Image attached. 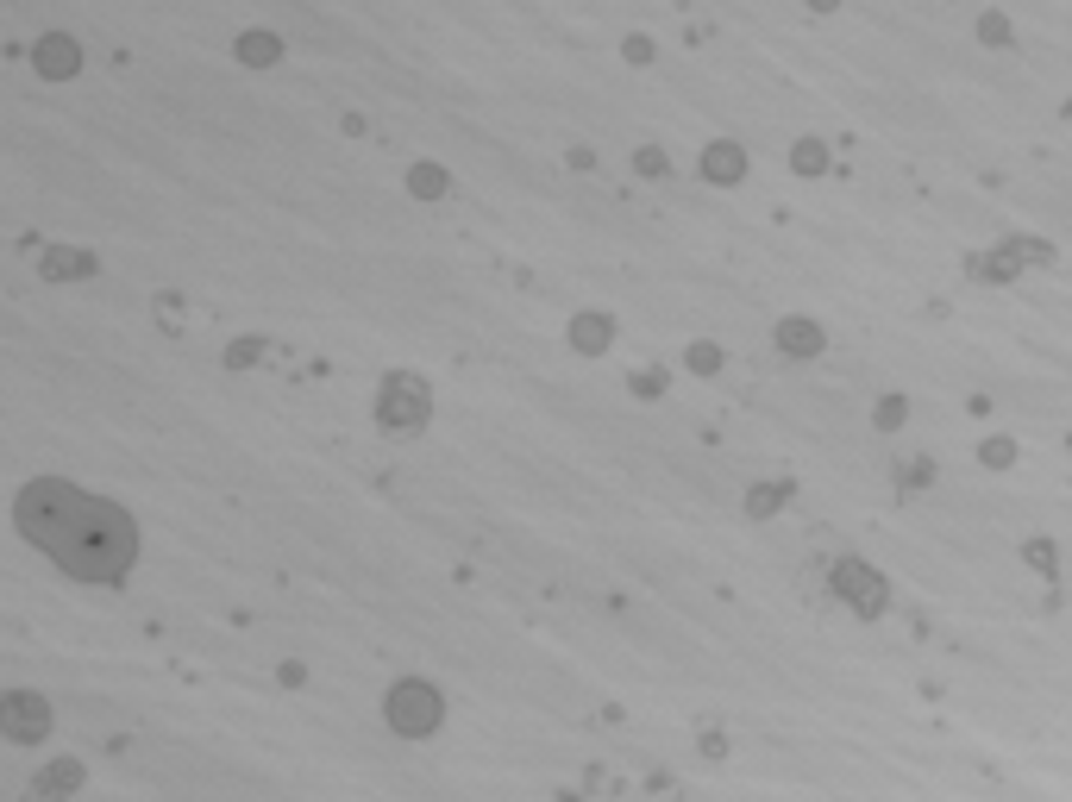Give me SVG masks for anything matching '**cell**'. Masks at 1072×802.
Here are the masks:
<instances>
[{"label": "cell", "instance_id": "cb8c5ba5", "mask_svg": "<svg viewBox=\"0 0 1072 802\" xmlns=\"http://www.w3.org/2000/svg\"><path fill=\"white\" fill-rule=\"evenodd\" d=\"M978 458H985L991 470H1004V464H1016V445L1010 439H985V445H978Z\"/></svg>", "mask_w": 1072, "mask_h": 802}, {"label": "cell", "instance_id": "5bb4252c", "mask_svg": "<svg viewBox=\"0 0 1072 802\" xmlns=\"http://www.w3.org/2000/svg\"><path fill=\"white\" fill-rule=\"evenodd\" d=\"M790 170H797V176H822L828 170V145H822V138H797V145H790Z\"/></svg>", "mask_w": 1072, "mask_h": 802}, {"label": "cell", "instance_id": "ba28073f", "mask_svg": "<svg viewBox=\"0 0 1072 802\" xmlns=\"http://www.w3.org/2000/svg\"><path fill=\"white\" fill-rule=\"evenodd\" d=\"M38 69H44V76H51V82H69V76H76V69H82V51H76V38L51 32V38L38 44Z\"/></svg>", "mask_w": 1072, "mask_h": 802}, {"label": "cell", "instance_id": "d4e9b609", "mask_svg": "<svg viewBox=\"0 0 1072 802\" xmlns=\"http://www.w3.org/2000/svg\"><path fill=\"white\" fill-rule=\"evenodd\" d=\"M258 351H264L258 339H239V345H226V364H232V370H245V364H258Z\"/></svg>", "mask_w": 1072, "mask_h": 802}, {"label": "cell", "instance_id": "3957f363", "mask_svg": "<svg viewBox=\"0 0 1072 802\" xmlns=\"http://www.w3.org/2000/svg\"><path fill=\"white\" fill-rule=\"evenodd\" d=\"M427 414H433V395H427L421 376H383V389H377V427L383 433L414 439L427 427Z\"/></svg>", "mask_w": 1072, "mask_h": 802}, {"label": "cell", "instance_id": "9c48e42d", "mask_svg": "<svg viewBox=\"0 0 1072 802\" xmlns=\"http://www.w3.org/2000/svg\"><path fill=\"white\" fill-rule=\"evenodd\" d=\"M703 176H709V182H721V188H734L740 176H747V151H740L734 138H721V145H709V151H703Z\"/></svg>", "mask_w": 1072, "mask_h": 802}, {"label": "cell", "instance_id": "8fae6325", "mask_svg": "<svg viewBox=\"0 0 1072 802\" xmlns=\"http://www.w3.org/2000/svg\"><path fill=\"white\" fill-rule=\"evenodd\" d=\"M69 790H82V765L76 759H57V765L38 771V796H69Z\"/></svg>", "mask_w": 1072, "mask_h": 802}, {"label": "cell", "instance_id": "ffe728a7", "mask_svg": "<svg viewBox=\"0 0 1072 802\" xmlns=\"http://www.w3.org/2000/svg\"><path fill=\"white\" fill-rule=\"evenodd\" d=\"M1004 251L1016 257V264H1047V257H1054V245H1041V239H1004Z\"/></svg>", "mask_w": 1072, "mask_h": 802}, {"label": "cell", "instance_id": "2e32d148", "mask_svg": "<svg viewBox=\"0 0 1072 802\" xmlns=\"http://www.w3.org/2000/svg\"><path fill=\"white\" fill-rule=\"evenodd\" d=\"M408 188H414V195H421V201H439V195H446V188H452V176H446V170H433V163H421V170L408 176Z\"/></svg>", "mask_w": 1072, "mask_h": 802}, {"label": "cell", "instance_id": "484cf974", "mask_svg": "<svg viewBox=\"0 0 1072 802\" xmlns=\"http://www.w3.org/2000/svg\"><path fill=\"white\" fill-rule=\"evenodd\" d=\"M634 170H640V176H665L671 163H665V151H652V145H646V151H634Z\"/></svg>", "mask_w": 1072, "mask_h": 802}, {"label": "cell", "instance_id": "e0dca14e", "mask_svg": "<svg viewBox=\"0 0 1072 802\" xmlns=\"http://www.w3.org/2000/svg\"><path fill=\"white\" fill-rule=\"evenodd\" d=\"M903 420H910V401H903V395H884L878 414H872V427H878V433H897Z\"/></svg>", "mask_w": 1072, "mask_h": 802}, {"label": "cell", "instance_id": "d6986e66", "mask_svg": "<svg viewBox=\"0 0 1072 802\" xmlns=\"http://www.w3.org/2000/svg\"><path fill=\"white\" fill-rule=\"evenodd\" d=\"M978 38L997 44V51H1010V44H1016V32H1010V19H1004V13H985V19H978Z\"/></svg>", "mask_w": 1072, "mask_h": 802}, {"label": "cell", "instance_id": "4fadbf2b", "mask_svg": "<svg viewBox=\"0 0 1072 802\" xmlns=\"http://www.w3.org/2000/svg\"><path fill=\"white\" fill-rule=\"evenodd\" d=\"M232 51H239V63H258V69H270L276 57H283V44H276L270 32H245L239 44H232Z\"/></svg>", "mask_w": 1072, "mask_h": 802}, {"label": "cell", "instance_id": "7c38bea8", "mask_svg": "<svg viewBox=\"0 0 1072 802\" xmlns=\"http://www.w3.org/2000/svg\"><path fill=\"white\" fill-rule=\"evenodd\" d=\"M1016 270H1022V264H1016L1004 245L985 251V257H972V276H978V282H1016Z\"/></svg>", "mask_w": 1072, "mask_h": 802}, {"label": "cell", "instance_id": "6da1fadb", "mask_svg": "<svg viewBox=\"0 0 1072 802\" xmlns=\"http://www.w3.org/2000/svg\"><path fill=\"white\" fill-rule=\"evenodd\" d=\"M13 521L38 552H51V564H63L82 583H120L138 558L132 514L120 502L82 495L76 483H57V477H38V483L19 489Z\"/></svg>", "mask_w": 1072, "mask_h": 802}, {"label": "cell", "instance_id": "52a82bcc", "mask_svg": "<svg viewBox=\"0 0 1072 802\" xmlns=\"http://www.w3.org/2000/svg\"><path fill=\"white\" fill-rule=\"evenodd\" d=\"M822 345H828V333L815 320H778V351L784 358H822Z\"/></svg>", "mask_w": 1072, "mask_h": 802}, {"label": "cell", "instance_id": "277c9868", "mask_svg": "<svg viewBox=\"0 0 1072 802\" xmlns=\"http://www.w3.org/2000/svg\"><path fill=\"white\" fill-rule=\"evenodd\" d=\"M828 589H834V602H847L859 621H878L884 608H891V583H884L872 564H859V558H834Z\"/></svg>", "mask_w": 1072, "mask_h": 802}, {"label": "cell", "instance_id": "4316f807", "mask_svg": "<svg viewBox=\"0 0 1072 802\" xmlns=\"http://www.w3.org/2000/svg\"><path fill=\"white\" fill-rule=\"evenodd\" d=\"M621 51H627V63H652V38H640V32H634V38L621 44Z\"/></svg>", "mask_w": 1072, "mask_h": 802}, {"label": "cell", "instance_id": "30bf717a", "mask_svg": "<svg viewBox=\"0 0 1072 802\" xmlns=\"http://www.w3.org/2000/svg\"><path fill=\"white\" fill-rule=\"evenodd\" d=\"M571 345L584 351V358H602V351L615 345V320L609 314H577L571 320Z\"/></svg>", "mask_w": 1072, "mask_h": 802}, {"label": "cell", "instance_id": "8992f818", "mask_svg": "<svg viewBox=\"0 0 1072 802\" xmlns=\"http://www.w3.org/2000/svg\"><path fill=\"white\" fill-rule=\"evenodd\" d=\"M38 270H44V282H82V276L101 270V257L82 251V245H51V251L38 257Z\"/></svg>", "mask_w": 1072, "mask_h": 802}, {"label": "cell", "instance_id": "5b68a950", "mask_svg": "<svg viewBox=\"0 0 1072 802\" xmlns=\"http://www.w3.org/2000/svg\"><path fill=\"white\" fill-rule=\"evenodd\" d=\"M0 734L19 740V746H38L51 740V702L32 696V690H13L7 702H0Z\"/></svg>", "mask_w": 1072, "mask_h": 802}, {"label": "cell", "instance_id": "603a6c76", "mask_svg": "<svg viewBox=\"0 0 1072 802\" xmlns=\"http://www.w3.org/2000/svg\"><path fill=\"white\" fill-rule=\"evenodd\" d=\"M928 477H935V470H928L922 458H897V483L903 489H928Z\"/></svg>", "mask_w": 1072, "mask_h": 802}, {"label": "cell", "instance_id": "7a4b0ae2", "mask_svg": "<svg viewBox=\"0 0 1072 802\" xmlns=\"http://www.w3.org/2000/svg\"><path fill=\"white\" fill-rule=\"evenodd\" d=\"M383 715H389V727L402 740H427L439 721H446V702H439V690L433 683H421V677H402L389 690V702H383Z\"/></svg>", "mask_w": 1072, "mask_h": 802}, {"label": "cell", "instance_id": "44dd1931", "mask_svg": "<svg viewBox=\"0 0 1072 802\" xmlns=\"http://www.w3.org/2000/svg\"><path fill=\"white\" fill-rule=\"evenodd\" d=\"M627 389H634L640 401H659L665 395V370H634V376H627Z\"/></svg>", "mask_w": 1072, "mask_h": 802}, {"label": "cell", "instance_id": "9a60e30c", "mask_svg": "<svg viewBox=\"0 0 1072 802\" xmlns=\"http://www.w3.org/2000/svg\"><path fill=\"white\" fill-rule=\"evenodd\" d=\"M784 502H790V483H753L747 489V514H759V521H765V514H778Z\"/></svg>", "mask_w": 1072, "mask_h": 802}, {"label": "cell", "instance_id": "ac0fdd59", "mask_svg": "<svg viewBox=\"0 0 1072 802\" xmlns=\"http://www.w3.org/2000/svg\"><path fill=\"white\" fill-rule=\"evenodd\" d=\"M684 364H690L696 376H715V370H721V345H709V339H696V345L684 351Z\"/></svg>", "mask_w": 1072, "mask_h": 802}, {"label": "cell", "instance_id": "7402d4cb", "mask_svg": "<svg viewBox=\"0 0 1072 802\" xmlns=\"http://www.w3.org/2000/svg\"><path fill=\"white\" fill-rule=\"evenodd\" d=\"M1022 558H1029V564H1035V571H1047V577H1054V571H1060V552H1054V546H1047V539H1029V546H1022Z\"/></svg>", "mask_w": 1072, "mask_h": 802}, {"label": "cell", "instance_id": "83f0119b", "mask_svg": "<svg viewBox=\"0 0 1072 802\" xmlns=\"http://www.w3.org/2000/svg\"><path fill=\"white\" fill-rule=\"evenodd\" d=\"M1066 126H1072V101H1066Z\"/></svg>", "mask_w": 1072, "mask_h": 802}]
</instances>
